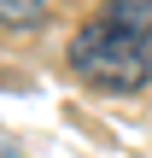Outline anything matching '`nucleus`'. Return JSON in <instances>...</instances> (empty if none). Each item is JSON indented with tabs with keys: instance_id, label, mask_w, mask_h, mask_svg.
Listing matches in <instances>:
<instances>
[{
	"instance_id": "nucleus-1",
	"label": "nucleus",
	"mask_w": 152,
	"mask_h": 158,
	"mask_svg": "<svg viewBox=\"0 0 152 158\" xmlns=\"http://www.w3.org/2000/svg\"><path fill=\"white\" fill-rule=\"evenodd\" d=\"M70 70L105 94L152 82V0H105L70 35Z\"/></svg>"
},
{
	"instance_id": "nucleus-2",
	"label": "nucleus",
	"mask_w": 152,
	"mask_h": 158,
	"mask_svg": "<svg viewBox=\"0 0 152 158\" xmlns=\"http://www.w3.org/2000/svg\"><path fill=\"white\" fill-rule=\"evenodd\" d=\"M53 0H0V29H35L47 23Z\"/></svg>"
}]
</instances>
